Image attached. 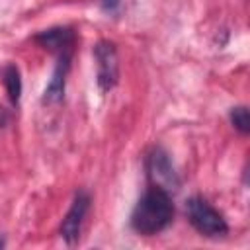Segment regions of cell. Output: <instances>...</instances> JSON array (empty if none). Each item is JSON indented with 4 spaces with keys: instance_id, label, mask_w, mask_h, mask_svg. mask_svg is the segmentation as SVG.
Wrapping results in <instances>:
<instances>
[{
    "instance_id": "6",
    "label": "cell",
    "mask_w": 250,
    "mask_h": 250,
    "mask_svg": "<svg viewBox=\"0 0 250 250\" xmlns=\"http://www.w3.org/2000/svg\"><path fill=\"white\" fill-rule=\"evenodd\" d=\"M59 61H57V66L45 86V92H43V102L45 104H59L64 96V84H66V74H68V68H70V53H62V55H57Z\"/></svg>"
},
{
    "instance_id": "2",
    "label": "cell",
    "mask_w": 250,
    "mask_h": 250,
    "mask_svg": "<svg viewBox=\"0 0 250 250\" xmlns=\"http://www.w3.org/2000/svg\"><path fill=\"white\" fill-rule=\"evenodd\" d=\"M186 213L193 229L207 238H221L229 232L225 217L211 207L203 197H189L186 201Z\"/></svg>"
},
{
    "instance_id": "1",
    "label": "cell",
    "mask_w": 250,
    "mask_h": 250,
    "mask_svg": "<svg viewBox=\"0 0 250 250\" xmlns=\"http://www.w3.org/2000/svg\"><path fill=\"white\" fill-rule=\"evenodd\" d=\"M174 217L170 193L158 186H150L137 201L131 213V227L135 232L152 236L164 230Z\"/></svg>"
},
{
    "instance_id": "5",
    "label": "cell",
    "mask_w": 250,
    "mask_h": 250,
    "mask_svg": "<svg viewBox=\"0 0 250 250\" xmlns=\"http://www.w3.org/2000/svg\"><path fill=\"white\" fill-rule=\"evenodd\" d=\"M88 207H90V195L86 191H78L70 203V209L66 211L62 223H61V236L68 246L78 242Z\"/></svg>"
},
{
    "instance_id": "10",
    "label": "cell",
    "mask_w": 250,
    "mask_h": 250,
    "mask_svg": "<svg viewBox=\"0 0 250 250\" xmlns=\"http://www.w3.org/2000/svg\"><path fill=\"white\" fill-rule=\"evenodd\" d=\"M100 4H102V8H104V12L111 14V12H115V10H117L119 0H100Z\"/></svg>"
},
{
    "instance_id": "3",
    "label": "cell",
    "mask_w": 250,
    "mask_h": 250,
    "mask_svg": "<svg viewBox=\"0 0 250 250\" xmlns=\"http://www.w3.org/2000/svg\"><path fill=\"white\" fill-rule=\"evenodd\" d=\"M94 61H96V80L102 92H109L119 78V62L117 49L111 41L102 39L94 45Z\"/></svg>"
},
{
    "instance_id": "9",
    "label": "cell",
    "mask_w": 250,
    "mask_h": 250,
    "mask_svg": "<svg viewBox=\"0 0 250 250\" xmlns=\"http://www.w3.org/2000/svg\"><path fill=\"white\" fill-rule=\"evenodd\" d=\"M230 123L234 125V129H238L242 135L250 133V115H248V107L244 105H236L230 109Z\"/></svg>"
},
{
    "instance_id": "8",
    "label": "cell",
    "mask_w": 250,
    "mask_h": 250,
    "mask_svg": "<svg viewBox=\"0 0 250 250\" xmlns=\"http://www.w3.org/2000/svg\"><path fill=\"white\" fill-rule=\"evenodd\" d=\"M2 80H4V86H6V92H8L10 102L14 105H18L20 96H21V74H20V68L16 64H8L4 68Z\"/></svg>"
},
{
    "instance_id": "4",
    "label": "cell",
    "mask_w": 250,
    "mask_h": 250,
    "mask_svg": "<svg viewBox=\"0 0 250 250\" xmlns=\"http://www.w3.org/2000/svg\"><path fill=\"white\" fill-rule=\"evenodd\" d=\"M146 172L152 180V186H158L166 189L168 193L176 191L180 188V178L170 162V156L162 148H154L146 158Z\"/></svg>"
},
{
    "instance_id": "7",
    "label": "cell",
    "mask_w": 250,
    "mask_h": 250,
    "mask_svg": "<svg viewBox=\"0 0 250 250\" xmlns=\"http://www.w3.org/2000/svg\"><path fill=\"white\" fill-rule=\"evenodd\" d=\"M35 41L51 51V53H57V55H62V53H72V45H74V31L70 27H51V29H45L41 33L35 35Z\"/></svg>"
}]
</instances>
